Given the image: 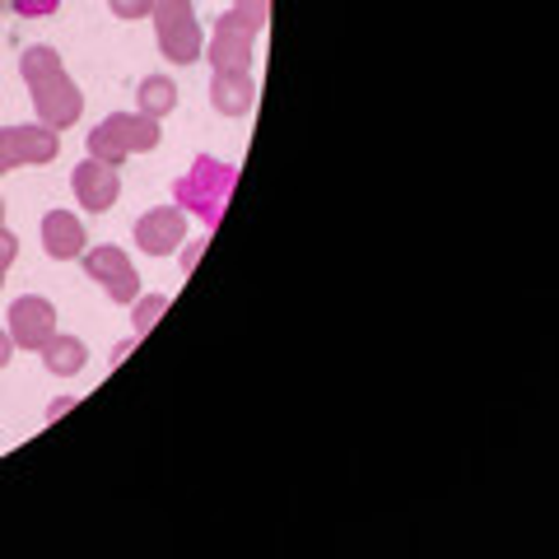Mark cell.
Masks as SVG:
<instances>
[{
    "instance_id": "1",
    "label": "cell",
    "mask_w": 559,
    "mask_h": 559,
    "mask_svg": "<svg viewBox=\"0 0 559 559\" xmlns=\"http://www.w3.org/2000/svg\"><path fill=\"white\" fill-rule=\"evenodd\" d=\"M57 5H61V0H14V10H20V14H51Z\"/></svg>"
}]
</instances>
